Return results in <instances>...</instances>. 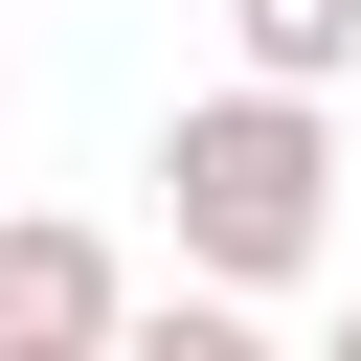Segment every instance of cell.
Listing matches in <instances>:
<instances>
[{"label":"cell","instance_id":"cell-3","mask_svg":"<svg viewBox=\"0 0 361 361\" xmlns=\"http://www.w3.org/2000/svg\"><path fill=\"white\" fill-rule=\"evenodd\" d=\"M226 45H248V90H316V113H338V68H361V0H226Z\"/></svg>","mask_w":361,"mask_h":361},{"label":"cell","instance_id":"cell-6","mask_svg":"<svg viewBox=\"0 0 361 361\" xmlns=\"http://www.w3.org/2000/svg\"><path fill=\"white\" fill-rule=\"evenodd\" d=\"M0 90H23V23H0Z\"/></svg>","mask_w":361,"mask_h":361},{"label":"cell","instance_id":"cell-7","mask_svg":"<svg viewBox=\"0 0 361 361\" xmlns=\"http://www.w3.org/2000/svg\"><path fill=\"white\" fill-rule=\"evenodd\" d=\"M0 23H23V0H0Z\"/></svg>","mask_w":361,"mask_h":361},{"label":"cell","instance_id":"cell-2","mask_svg":"<svg viewBox=\"0 0 361 361\" xmlns=\"http://www.w3.org/2000/svg\"><path fill=\"white\" fill-rule=\"evenodd\" d=\"M135 338V271H113V226H68V203H0V361H113Z\"/></svg>","mask_w":361,"mask_h":361},{"label":"cell","instance_id":"cell-4","mask_svg":"<svg viewBox=\"0 0 361 361\" xmlns=\"http://www.w3.org/2000/svg\"><path fill=\"white\" fill-rule=\"evenodd\" d=\"M113 361H293V338H271L248 293H135V338H113Z\"/></svg>","mask_w":361,"mask_h":361},{"label":"cell","instance_id":"cell-5","mask_svg":"<svg viewBox=\"0 0 361 361\" xmlns=\"http://www.w3.org/2000/svg\"><path fill=\"white\" fill-rule=\"evenodd\" d=\"M316 361H361V293H338V338H316Z\"/></svg>","mask_w":361,"mask_h":361},{"label":"cell","instance_id":"cell-1","mask_svg":"<svg viewBox=\"0 0 361 361\" xmlns=\"http://www.w3.org/2000/svg\"><path fill=\"white\" fill-rule=\"evenodd\" d=\"M158 226H180V293H293V271H338V113L316 90H180L158 113Z\"/></svg>","mask_w":361,"mask_h":361}]
</instances>
